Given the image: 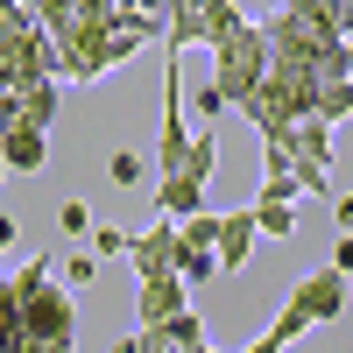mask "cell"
Segmentation results:
<instances>
[{"label": "cell", "instance_id": "83f0119b", "mask_svg": "<svg viewBox=\"0 0 353 353\" xmlns=\"http://www.w3.org/2000/svg\"><path fill=\"white\" fill-rule=\"evenodd\" d=\"M241 353H283V339H276V332H261V339H254V346H241Z\"/></svg>", "mask_w": 353, "mask_h": 353}, {"label": "cell", "instance_id": "836d02e7", "mask_svg": "<svg viewBox=\"0 0 353 353\" xmlns=\"http://www.w3.org/2000/svg\"><path fill=\"white\" fill-rule=\"evenodd\" d=\"M339 8H346V14H353V0H339Z\"/></svg>", "mask_w": 353, "mask_h": 353}, {"label": "cell", "instance_id": "e0dca14e", "mask_svg": "<svg viewBox=\"0 0 353 353\" xmlns=\"http://www.w3.org/2000/svg\"><path fill=\"white\" fill-rule=\"evenodd\" d=\"M254 233H261V241H290V233H297V205L254 198Z\"/></svg>", "mask_w": 353, "mask_h": 353}, {"label": "cell", "instance_id": "5b68a950", "mask_svg": "<svg viewBox=\"0 0 353 353\" xmlns=\"http://www.w3.org/2000/svg\"><path fill=\"white\" fill-rule=\"evenodd\" d=\"M339 311H346V276H339V269H318V276H304V283L283 297V311H276L269 332L290 346V339H304L311 325H332Z\"/></svg>", "mask_w": 353, "mask_h": 353}, {"label": "cell", "instance_id": "cb8c5ba5", "mask_svg": "<svg viewBox=\"0 0 353 353\" xmlns=\"http://www.w3.org/2000/svg\"><path fill=\"white\" fill-rule=\"evenodd\" d=\"M191 106H198V121H205V128H212V121H219V113H226V99L212 92V85H198V92H191Z\"/></svg>", "mask_w": 353, "mask_h": 353}, {"label": "cell", "instance_id": "f546056e", "mask_svg": "<svg viewBox=\"0 0 353 353\" xmlns=\"http://www.w3.org/2000/svg\"><path fill=\"white\" fill-rule=\"evenodd\" d=\"M14 353H71V346H36V339H21Z\"/></svg>", "mask_w": 353, "mask_h": 353}, {"label": "cell", "instance_id": "8992f818", "mask_svg": "<svg viewBox=\"0 0 353 353\" xmlns=\"http://www.w3.org/2000/svg\"><path fill=\"white\" fill-rule=\"evenodd\" d=\"M50 121H57V78L0 92V128H43L50 134Z\"/></svg>", "mask_w": 353, "mask_h": 353}, {"label": "cell", "instance_id": "d4e9b609", "mask_svg": "<svg viewBox=\"0 0 353 353\" xmlns=\"http://www.w3.org/2000/svg\"><path fill=\"white\" fill-rule=\"evenodd\" d=\"M332 269H339V276H353V233H346V241L332 248Z\"/></svg>", "mask_w": 353, "mask_h": 353}, {"label": "cell", "instance_id": "7c38bea8", "mask_svg": "<svg viewBox=\"0 0 353 353\" xmlns=\"http://www.w3.org/2000/svg\"><path fill=\"white\" fill-rule=\"evenodd\" d=\"M346 113H353V78H311V121L339 128Z\"/></svg>", "mask_w": 353, "mask_h": 353}, {"label": "cell", "instance_id": "9c48e42d", "mask_svg": "<svg viewBox=\"0 0 353 353\" xmlns=\"http://www.w3.org/2000/svg\"><path fill=\"white\" fill-rule=\"evenodd\" d=\"M0 163H8V176H36L50 163V134L43 128H0Z\"/></svg>", "mask_w": 353, "mask_h": 353}, {"label": "cell", "instance_id": "ba28073f", "mask_svg": "<svg viewBox=\"0 0 353 353\" xmlns=\"http://www.w3.org/2000/svg\"><path fill=\"white\" fill-rule=\"evenodd\" d=\"M254 205H241V212H219V241H212V261H219V276L226 269H241V261L254 254Z\"/></svg>", "mask_w": 353, "mask_h": 353}, {"label": "cell", "instance_id": "5bb4252c", "mask_svg": "<svg viewBox=\"0 0 353 353\" xmlns=\"http://www.w3.org/2000/svg\"><path fill=\"white\" fill-rule=\"evenodd\" d=\"M212 170H219V134H212V128H191V149H184V163H176V176L212 184Z\"/></svg>", "mask_w": 353, "mask_h": 353}, {"label": "cell", "instance_id": "4fadbf2b", "mask_svg": "<svg viewBox=\"0 0 353 353\" xmlns=\"http://www.w3.org/2000/svg\"><path fill=\"white\" fill-rule=\"evenodd\" d=\"M141 332H156L170 353H198V346H212V339H205V318H198L191 304H184V311H170L163 325H141Z\"/></svg>", "mask_w": 353, "mask_h": 353}, {"label": "cell", "instance_id": "d6a6232c", "mask_svg": "<svg viewBox=\"0 0 353 353\" xmlns=\"http://www.w3.org/2000/svg\"><path fill=\"white\" fill-rule=\"evenodd\" d=\"M14 8H21V0H0V14H14Z\"/></svg>", "mask_w": 353, "mask_h": 353}, {"label": "cell", "instance_id": "277c9868", "mask_svg": "<svg viewBox=\"0 0 353 353\" xmlns=\"http://www.w3.org/2000/svg\"><path fill=\"white\" fill-rule=\"evenodd\" d=\"M241 113L254 121V134H261V128H297V121H311V71L269 64V71H261V85L241 99Z\"/></svg>", "mask_w": 353, "mask_h": 353}, {"label": "cell", "instance_id": "603a6c76", "mask_svg": "<svg viewBox=\"0 0 353 353\" xmlns=\"http://www.w3.org/2000/svg\"><path fill=\"white\" fill-rule=\"evenodd\" d=\"M57 226H64L71 241H85V233H92V212H85L78 198H64V205H57Z\"/></svg>", "mask_w": 353, "mask_h": 353}, {"label": "cell", "instance_id": "ffe728a7", "mask_svg": "<svg viewBox=\"0 0 353 353\" xmlns=\"http://www.w3.org/2000/svg\"><path fill=\"white\" fill-rule=\"evenodd\" d=\"M106 176H113V184H121V191H141V176H149V163H141V149H113Z\"/></svg>", "mask_w": 353, "mask_h": 353}, {"label": "cell", "instance_id": "f1b7e54d", "mask_svg": "<svg viewBox=\"0 0 353 353\" xmlns=\"http://www.w3.org/2000/svg\"><path fill=\"white\" fill-rule=\"evenodd\" d=\"M134 339H141V353H170V346H163L156 332H134Z\"/></svg>", "mask_w": 353, "mask_h": 353}, {"label": "cell", "instance_id": "ac0fdd59", "mask_svg": "<svg viewBox=\"0 0 353 353\" xmlns=\"http://www.w3.org/2000/svg\"><path fill=\"white\" fill-rule=\"evenodd\" d=\"M21 346V297H14V276H0V353Z\"/></svg>", "mask_w": 353, "mask_h": 353}, {"label": "cell", "instance_id": "9a60e30c", "mask_svg": "<svg viewBox=\"0 0 353 353\" xmlns=\"http://www.w3.org/2000/svg\"><path fill=\"white\" fill-rule=\"evenodd\" d=\"M290 156H297V163H318V170H332V128L297 121V128H290Z\"/></svg>", "mask_w": 353, "mask_h": 353}, {"label": "cell", "instance_id": "d590c367", "mask_svg": "<svg viewBox=\"0 0 353 353\" xmlns=\"http://www.w3.org/2000/svg\"><path fill=\"white\" fill-rule=\"evenodd\" d=\"M0 176H8V163H0Z\"/></svg>", "mask_w": 353, "mask_h": 353}, {"label": "cell", "instance_id": "30bf717a", "mask_svg": "<svg viewBox=\"0 0 353 353\" xmlns=\"http://www.w3.org/2000/svg\"><path fill=\"white\" fill-rule=\"evenodd\" d=\"M184 304H191V290L176 283V276H149L134 311H141V325H163V318H170V311H184Z\"/></svg>", "mask_w": 353, "mask_h": 353}, {"label": "cell", "instance_id": "7a4b0ae2", "mask_svg": "<svg viewBox=\"0 0 353 353\" xmlns=\"http://www.w3.org/2000/svg\"><path fill=\"white\" fill-rule=\"evenodd\" d=\"M57 78V43L43 36V21L14 8V14H0V92H14V85H43Z\"/></svg>", "mask_w": 353, "mask_h": 353}, {"label": "cell", "instance_id": "4316f807", "mask_svg": "<svg viewBox=\"0 0 353 353\" xmlns=\"http://www.w3.org/2000/svg\"><path fill=\"white\" fill-rule=\"evenodd\" d=\"M14 233H21V226H14L8 212H0V261H8V248H14Z\"/></svg>", "mask_w": 353, "mask_h": 353}, {"label": "cell", "instance_id": "8fae6325", "mask_svg": "<svg viewBox=\"0 0 353 353\" xmlns=\"http://www.w3.org/2000/svg\"><path fill=\"white\" fill-rule=\"evenodd\" d=\"M156 212L163 219H191V212H205V184H191V176H156Z\"/></svg>", "mask_w": 353, "mask_h": 353}, {"label": "cell", "instance_id": "4dcf8cb0", "mask_svg": "<svg viewBox=\"0 0 353 353\" xmlns=\"http://www.w3.org/2000/svg\"><path fill=\"white\" fill-rule=\"evenodd\" d=\"M339 57H346V71H353V36H339Z\"/></svg>", "mask_w": 353, "mask_h": 353}, {"label": "cell", "instance_id": "e575fe53", "mask_svg": "<svg viewBox=\"0 0 353 353\" xmlns=\"http://www.w3.org/2000/svg\"><path fill=\"white\" fill-rule=\"evenodd\" d=\"M21 8H36V0H21Z\"/></svg>", "mask_w": 353, "mask_h": 353}, {"label": "cell", "instance_id": "7402d4cb", "mask_svg": "<svg viewBox=\"0 0 353 353\" xmlns=\"http://www.w3.org/2000/svg\"><path fill=\"white\" fill-rule=\"evenodd\" d=\"M64 283H71V290H92V283H99V254H92V248H78V254L64 261Z\"/></svg>", "mask_w": 353, "mask_h": 353}, {"label": "cell", "instance_id": "1f68e13d", "mask_svg": "<svg viewBox=\"0 0 353 353\" xmlns=\"http://www.w3.org/2000/svg\"><path fill=\"white\" fill-rule=\"evenodd\" d=\"M113 353H141V339H121V346H113Z\"/></svg>", "mask_w": 353, "mask_h": 353}, {"label": "cell", "instance_id": "44dd1931", "mask_svg": "<svg viewBox=\"0 0 353 353\" xmlns=\"http://www.w3.org/2000/svg\"><path fill=\"white\" fill-rule=\"evenodd\" d=\"M85 241H92V254L106 261V254H128V241H134V233H128V226H113V219H99L92 233H85Z\"/></svg>", "mask_w": 353, "mask_h": 353}, {"label": "cell", "instance_id": "d6986e66", "mask_svg": "<svg viewBox=\"0 0 353 353\" xmlns=\"http://www.w3.org/2000/svg\"><path fill=\"white\" fill-rule=\"evenodd\" d=\"M248 14L241 8H233V0H205V50H212L219 36H233V28H241Z\"/></svg>", "mask_w": 353, "mask_h": 353}, {"label": "cell", "instance_id": "6da1fadb", "mask_svg": "<svg viewBox=\"0 0 353 353\" xmlns=\"http://www.w3.org/2000/svg\"><path fill=\"white\" fill-rule=\"evenodd\" d=\"M14 297H21V339H36V346H71L78 339V304L50 283V254L14 269Z\"/></svg>", "mask_w": 353, "mask_h": 353}, {"label": "cell", "instance_id": "52a82bcc", "mask_svg": "<svg viewBox=\"0 0 353 353\" xmlns=\"http://www.w3.org/2000/svg\"><path fill=\"white\" fill-rule=\"evenodd\" d=\"M128 261H134L141 283H149V276H176V219H156L149 233H134V241H128Z\"/></svg>", "mask_w": 353, "mask_h": 353}, {"label": "cell", "instance_id": "484cf974", "mask_svg": "<svg viewBox=\"0 0 353 353\" xmlns=\"http://www.w3.org/2000/svg\"><path fill=\"white\" fill-rule=\"evenodd\" d=\"M332 219H339V233H353V198H332Z\"/></svg>", "mask_w": 353, "mask_h": 353}, {"label": "cell", "instance_id": "3957f363", "mask_svg": "<svg viewBox=\"0 0 353 353\" xmlns=\"http://www.w3.org/2000/svg\"><path fill=\"white\" fill-rule=\"evenodd\" d=\"M261 71H269V36H261V21H241L233 36L212 43V78H205V85H212L226 106H241L261 85Z\"/></svg>", "mask_w": 353, "mask_h": 353}, {"label": "cell", "instance_id": "2e32d148", "mask_svg": "<svg viewBox=\"0 0 353 353\" xmlns=\"http://www.w3.org/2000/svg\"><path fill=\"white\" fill-rule=\"evenodd\" d=\"M212 276H219L212 248H191V241H176V283H184V290H205Z\"/></svg>", "mask_w": 353, "mask_h": 353}]
</instances>
